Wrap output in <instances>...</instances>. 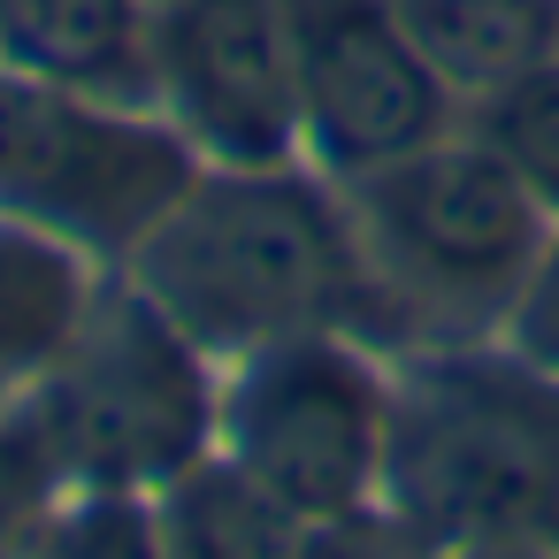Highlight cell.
<instances>
[{"label": "cell", "instance_id": "4", "mask_svg": "<svg viewBox=\"0 0 559 559\" xmlns=\"http://www.w3.org/2000/svg\"><path fill=\"white\" fill-rule=\"evenodd\" d=\"M24 429L62 490H162L215 452L207 353L116 269L55 368L24 391Z\"/></svg>", "mask_w": 559, "mask_h": 559}, {"label": "cell", "instance_id": "8", "mask_svg": "<svg viewBox=\"0 0 559 559\" xmlns=\"http://www.w3.org/2000/svg\"><path fill=\"white\" fill-rule=\"evenodd\" d=\"M154 108L207 169H276L307 154L299 70L276 0H169L154 9Z\"/></svg>", "mask_w": 559, "mask_h": 559}, {"label": "cell", "instance_id": "18", "mask_svg": "<svg viewBox=\"0 0 559 559\" xmlns=\"http://www.w3.org/2000/svg\"><path fill=\"white\" fill-rule=\"evenodd\" d=\"M146 9H169V0H146Z\"/></svg>", "mask_w": 559, "mask_h": 559}, {"label": "cell", "instance_id": "3", "mask_svg": "<svg viewBox=\"0 0 559 559\" xmlns=\"http://www.w3.org/2000/svg\"><path fill=\"white\" fill-rule=\"evenodd\" d=\"M391 345H483L506 337L528 269L551 238L536 192L467 131L429 139L383 169L337 177Z\"/></svg>", "mask_w": 559, "mask_h": 559}, {"label": "cell", "instance_id": "13", "mask_svg": "<svg viewBox=\"0 0 559 559\" xmlns=\"http://www.w3.org/2000/svg\"><path fill=\"white\" fill-rule=\"evenodd\" d=\"M475 139L536 192V207L559 223V62L528 70L521 85L475 100Z\"/></svg>", "mask_w": 559, "mask_h": 559}, {"label": "cell", "instance_id": "2", "mask_svg": "<svg viewBox=\"0 0 559 559\" xmlns=\"http://www.w3.org/2000/svg\"><path fill=\"white\" fill-rule=\"evenodd\" d=\"M383 513L421 551L559 559V376L506 337L399 353Z\"/></svg>", "mask_w": 559, "mask_h": 559}, {"label": "cell", "instance_id": "9", "mask_svg": "<svg viewBox=\"0 0 559 559\" xmlns=\"http://www.w3.org/2000/svg\"><path fill=\"white\" fill-rule=\"evenodd\" d=\"M0 62L116 108H154V9L146 0H0Z\"/></svg>", "mask_w": 559, "mask_h": 559}, {"label": "cell", "instance_id": "12", "mask_svg": "<svg viewBox=\"0 0 559 559\" xmlns=\"http://www.w3.org/2000/svg\"><path fill=\"white\" fill-rule=\"evenodd\" d=\"M93 292L100 284L78 246L0 215V406L24 399L55 368V353L85 322Z\"/></svg>", "mask_w": 559, "mask_h": 559}, {"label": "cell", "instance_id": "14", "mask_svg": "<svg viewBox=\"0 0 559 559\" xmlns=\"http://www.w3.org/2000/svg\"><path fill=\"white\" fill-rule=\"evenodd\" d=\"M32 559H162L154 506L139 490H78V506L47 521Z\"/></svg>", "mask_w": 559, "mask_h": 559}, {"label": "cell", "instance_id": "6", "mask_svg": "<svg viewBox=\"0 0 559 559\" xmlns=\"http://www.w3.org/2000/svg\"><path fill=\"white\" fill-rule=\"evenodd\" d=\"M215 452L261 475L314 528L376 513L391 452V376L376 345L307 330L230 360L215 383Z\"/></svg>", "mask_w": 559, "mask_h": 559}, {"label": "cell", "instance_id": "7", "mask_svg": "<svg viewBox=\"0 0 559 559\" xmlns=\"http://www.w3.org/2000/svg\"><path fill=\"white\" fill-rule=\"evenodd\" d=\"M322 177L383 169L452 131V93L421 62L399 0H276Z\"/></svg>", "mask_w": 559, "mask_h": 559}, {"label": "cell", "instance_id": "16", "mask_svg": "<svg viewBox=\"0 0 559 559\" xmlns=\"http://www.w3.org/2000/svg\"><path fill=\"white\" fill-rule=\"evenodd\" d=\"M299 559H429V551L376 506V513H353V521H322Z\"/></svg>", "mask_w": 559, "mask_h": 559}, {"label": "cell", "instance_id": "5", "mask_svg": "<svg viewBox=\"0 0 559 559\" xmlns=\"http://www.w3.org/2000/svg\"><path fill=\"white\" fill-rule=\"evenodd\" d=\"M200 154L162 108H116L0 62V215L123 269L177 207Z\"/></svg>", "mask_w": 559, "mask_h": 559}, {"label": "cell", "instance_id": "11", "mask_svg": "<svg viewBox=\"0 0 559 559\" xmlns=\"http://www.w3.org/2000/svg\"><path fill=\"white\" fill-rule=\"evenodd\" d=\"M399 16L452 100H490L559 62V0H399Z\"/></svg>", "mask_w": 559, "mask_h": 559}, {"label": "cell", "instance_id": "17", "mask_svg": "<svg viewBox=\"0 0 559 559\" xmlns=\"http://www.w3.org/2000/svg\"><path fill=\"white\" fill-rule=\"evenodd\" d=\"M429 559H551V551H429Z\"/></svg>", "mask_w": 559, "mask_h": 559}, {"label": "cell", "instance_id": "10", "mask_svg": "<svg viewBox=\"0 0 559 559\" xmlns=\"http://www.w3.org/2000/svg\"><path fill=\"white\" fill-rule=\"evenodd\" d=\"M162 559H299L314 521L284 506L261 475H246L230 452H200L162 490H146Z\"/></svg>", "mask_w": 559, "mask_h": 559}, {"label": "cell", "instance_id": "15", "mask_svg": "<svg viewBox=\"0 0 559 559\" xmlns=\"http://www.w3.org/2000/svg\"><path fill=\"white\" fill-rule=\"evenodd\" d=\"M506 345H521L536 368L559 376V223H551V238H544V253L528 269V292H521V307L506 322Z\"/></svg>", "mask_w": 559, "mask_h": 559}, {"label": "cell", "instance_id": "1", "mask_svg": "<svg viewBox=\"0 0 559 559\" xmlns=\"http://www.w3.org/2000/svg\"><path fill=\"white\" fill-rule=\"evenodd\" d=\"M123 276L207 353L246 360L261 345L345 330L360 345H391L353 207L337 177L307 162L276 169H207L177 192V207L131 246Z\"/></svg>", "mask_w": 559, "mask_h": 559}]
</instances>
